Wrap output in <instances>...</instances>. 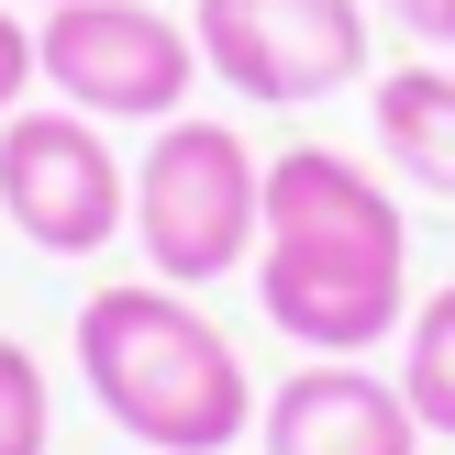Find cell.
<instances>
[{"mask_svg": "<svg viewBox=\"0 0 455 455\" xmlns=\"http://www.w3.org/2000/svg\"><path fill=\"white\" fill-rule=\"evenodd\" d=\"M56 434V389H44V355L22 333H0V455H44Z\"/></svg>", "mask_w": 455, "mask_h": 455, "instance_id": "cell-10", "label": "cell"}, {"mask_svg": "<svg viewBox=\"0 0 455 455\" xmlns=\"http://www.w3.org/2000/svg\"><path fill=\"white\" fill-rule=\"evenodd\" d=\"M22 89H34V22H22L12 0H0V123L22 111Z\"/></svg>", "mask_w": 455, "mask_h": 455, "instance_id": "cell-11", "label": "cell"}, {"mask_svg": "<svg viewBox=\"0 0 455 455\" xmlns=\"http://www.w3.org/2000/svg\"><path fill=\"white\" fill-rule=\"evenodd\" d=\"M256 222H267V156L234 123H156L133 156V244L145 278L167 289H212L234 267H256Z\"/></svg>", "mask_w": 455, "mask_h": 455, "instance_id": "cell-3", "label": "cell"}, {"mask_svg": "<svg viewBox=\"0 0 455 455\" xmlns=\"http://www.w3.org/2000/svg\"><path fill=\"white\" fill-rule=\"evenodd\" d=\"M400 400H411L422 434L455 444V278L434 300H411V323H400Z\"/></svg>", "mask_w": 455, "mask_h": 455, "instance_id": "cell-9", "label": "cell"}, {"mask_svg": "<svg viewBox=\"0 0 455 455\" xmlns=\"http://www.w3.org/2000/svg\"><path fill=\"white\" fill-rule=\"evenodd\" d=\"M378 12H389L400 34H422L434 56H455V0H378Z\"/></svg>", "mask_w": 455, "mask_h": 455, "instance_id": "cell-12", "label": "cell"}, {"mask_svg": "<svg viewBox=\"0 0 455 455\" xmlns=\"http://www.w3.org/2000/svg\"><path fill=\"white\" fill-rule=\"evenodd\" d=\"M189 34H200V67L256 111H311L355 89L378 56L367 0H200Z\"/></svg>", "mask_w": 455, "mask_h": 455, "instance_id": "cell-5", "label": "cell"}, {"mask_svg": "<svg viewBox=\"0 0 455 455\" xmlns=\"http://www.w3.org/2000/svg\"><path fill=\"white\" fill-rule=\"evenodd\" d=\"M78 378L111 411V434H133L145 455H234L256 434L244 355L167 278H123V289H89L78 300Z\"/></svg>", "mask_w": 455, "mask_h": 455, "instance_id": "cell-2", "label": "cell"}, {"mask_svg": "<svg viewBox=\"0 0 455 455\" xmlns=\"http://www.w3.org/2000/svg\"><path fill=\"white\" fill-rule=\"evenodd\" d=\"M0 222H12L34 256H100L111 234L133 222V189H123V156L100 145V123L67 100H22L0 123Z\"/></svg>", "mask_w": 455, "mask_h": 455, "instance_id": "cell-6", "label": "cell"}, {"mask_svg": "<svg viewBox=\"0 0 455 455\" xmlns=\"http://www.w3.org/2000/svg\"><path fill=\"white\" fill-rule=\"evenodd\" d=\"M367 123H378V156H389L411 189L455 200V67L444 56L378 67V78H367Z\"/></svg>", "mask_w": 455, "mask_h": 455, "instance_id": "cell-8", "label": "cell"}, {"mask_svg": "<svg viewBox=\"0 0 455 455\" xmlns=\"http://www.w3.org/2000/svg\"><path fill=\"white\" fill-rule=\"evenodd\" d=\"M256 311L300 355H378L411 323V222L389 178L345 145L267 156V222H256Z\"/></svg>", "mask_w": 455, "mask_h": 455, "instance_id": "cell-1", "label": "cell"}, {"mask_svg": "<svg viewBox=\"0 0 455 455\" xmlns=\"http://www.w3.org/2000/svg\"><path fill=\"white\" fill-rule=\"evenodd\" d=\"M12 12H67V0H12Z\"/></svg>", "mask_w": 455, "mask_h": 455, "instance_id": "cell-13", "label": "cell"}, {"mask_svg": "<svg viewBox=\"0 0 455 455\" xmlns=\"http://www.w3.org/2000/svg\"><path fill=\"white\" fill-rule=\"evenodd\" d=\"M256 434H267V455H422L400 378H378L367 355H300L256 400Z\"/></svg>", "mask_w": 455, "mask_h": 455, "instance_id": "cell-7", "label": "cell"}, {"mask_svg": "<svg viewBox=\"0 0 455 455\" xmlns=\"http://www.w3.org/2000/svg\"><path fill=\"white\" fill-rule=\"evenodd\" d=\"M34 78L89 123H178L200 89V34L145 0H67L34 12Z\"/></svg>", "mask_w": 455, "mask_h": 455, "instance_id": "cell-4", "label": "cell"}]
</instances>
